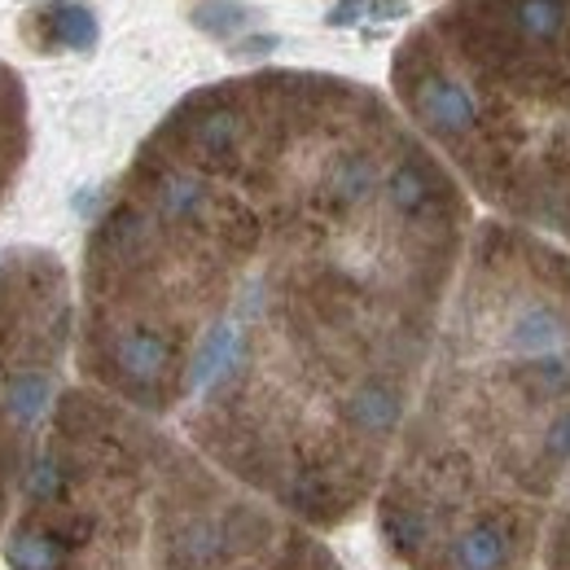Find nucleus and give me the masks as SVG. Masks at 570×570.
I'll return each instance as SVG.
<instances>
[{
	"mask_svg": "<svg viewBox=\"0 0 570 570\" xmlns=\"http://www.w3.org/2000/svg\"><path fill=\"white\" fill-rule=\"evenodd\" d=\"M4 562L9 570H83V553L49 518L27 513L4 540Z\"/></svg>",
	"mask_w": 570,
	"mask_h": 570,
	"instance_id": "3",
	"label": "nucleus"
},
{
	"mask_svg": "<svg viewBox=\"0 0 570 570\" xmlns=\"http://www.w3.org/2000/svg\"><path fill=\"white\" fill-rule=\"evenodd\" d=\"M268 49H277V36H255V40H242V49H237V53H268Z\"/></svg>",
	"mask_w": 570,
	"mask_h": 570,
	"instance_id": "5",
	"label": "nucleus"
},
{
	"mask_svg": "<svg viewBox=\"0 0 570 570\" xmlns=\"http://www.w3.org/2000/svg\"><path fill=\"white\" fill-rule=\"evenodd\" d=\"M522 549H527V535L518 531V522L488 513L456 527L439 544L430 570H513L522 562Z\"/></svg>",
	"mask_w": 570,
	"mask_h": 570,
	"instance_id": "1",
	"label": "nucleus"
},
{
	"mask_svg": "<svg viewBox=\"0 0 570 570\" xmlns=\"http://www.w3.org/2000/svg\"><path fill=\"white\" fill-rule=\"evenodd\" d=\"M250 22H255V13H250L246 4H233V0H215V4L194 9V27L215 36V40H233V36L246 31Z\"/></svg>",
	"mask_w": 570,
	"mask_h": 570,
	"instance_id": "4",
	"label": "nucleus"
},
{
	"mask_svg": "<svg viewBox=\"0 0 570 570\" xmlns=\"http://www.w3.org/2000/svg\"><path fill=\"white\" fill-rule=\"evenodd\" d=\"M22 36L40 49V53H88L101 36L97 27V13L88 4H75V0H49V4H36L22 22Z\"/></svg>",
	"mask_w": 570,
	"mask_h": 570,
	"instance_id": "2",
	"label": "nucleus"
}]
</instances>
